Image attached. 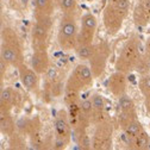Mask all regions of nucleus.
<instances>
[{
	"label": "nucleus",
	"mask_w": 150,
	"mask_h": 150,
	"mask_svg": "<svg viewBox=\"0 0 150 150\" xmlns=\"http://www.w3.org/2000/svg\"><path fill=\"white\" fill-rule=\"evenodd\" d=\"M126 73L116 70L111 74V76L107 81V89L115 98H120L122 96L126 94L127 91V78Z\"/></svg>",
	"instance_id": "nucleus-12"
},
{
	"label": "nucleus",
	"mask_w": 150,
	"mask_h": 150,
	"mask_svg": "<svg viewBox=\"0 0 150 150\" xmlns=\"http://www.w3.org/2000/svg\"><path fill=\"white\" fill-rule=\"evenodd\" d=\"M144 105H145V110H146V112L150 115V97L144 98Z\"/></svg>",
	"instance_id": "nucleus-27"
},
{
	"label": "nucleus",
	"mask_w": 150,
	"mask_h": 150,
	"mask_svg": "<svg viewBox=\"0 0 150 150\" xmlns=\"http://www.w3.org/2000/svg\"><path fill=\"white\" fill-rule=\"evenodd\" d=\"M51 28H52V17L35 18V24L31 30L32 50H48Z\"/></svg>",
	"instance_id": "nucleus-7"
},
{
	"label": "nucleus",
	"mask_w": 150,
	"mask_h": 150,
	"mask_svg": "<svg viewBox=\"0 0 150 150\" xmlns=\"http://www.w3.org/2000/svg\"><path fill=\"white\" fill-rule=\"evenodd\" d=\"M55 149H64L73 136V126L67 110H60L55 117Z\"/></svg>",
	"instance_id": "nucleus-8"
},
{
	"label": "nucleus",
	"mask_w": 150,
	"mask_h": 150,
	"mask_svg": "<svg viewBox=\"0 0 150 150\" xmlns=\"http://www.w3.org/2000/svg\"><path fill=\"white\" fill-rule=\"evenodd\" d=\"M56 5L61 10L62 14L64 13H76L78 0H55Z\"/></svg>",
	"instance_id": "nucleus-22"
},
{
	"label": "nucleus",
	"mask_w": 150,
	"mask_h": 150,
	"mask_svg": "<svg viewBox=\"0 0 150 150\" xmlns=\"http://www.w3.org/2000/svg\"><path fill=\"white\" fill-rule=\"evenodd\" d=\"M94 132L92 136V149L94 150H108L112 149L113 143V125L111 120L106 119L94 125Z\"/></svg>",
	"instance_id": "nucleus-10"
},
{
	"label": "nucleus",
	"mask_w": 150,
	"mask_h": 150,
	"mask_svg": "<svg viewBox=\"0 0 150 150\" xmlns=\"http://www.w3.org/2000/svg\"><path fill=\"white\" fill-rule=\"evenodd\" d=\"M17 101H18L17 92L12 87L1 86V91H0V107L12 110L17 105Z\"/></svg>",
	"instance_id": "nucleus-20"
},
{
	"label": "nucleus",
	"mask_w": 150,
	"mask_h": 150,
	"mask_svg": "<svg viewBox=\"0 0 150 150\" xmlns=\"http://www.w3.org/2000/svg\"><path fill=\"white\" fill-rule=\"evenodd\" d=\"M30 66L40 75H45L51 67L48 50H33L30 60Z\"/></svg>",
	"instance_id": "nucleus-13"
},
{
	"label": "nucleus",
	"mask_w": 150,
	"mask_h": 150,
	"mask_svg": "<svg viewBox=\"0 0 150 150\" xmlns=\"http://www.w3.org/2000/svg\"><path fill=\"white\" fill-rule=\"evenodd\" d=\"M138 88L144 98L150 97V73L145 75H141L138 80Z\"/></svg>",
	"instance_id": "nucleus-23"
},
{
	"label": "nucleus",
	"mask_w": 150,
	"mask_h": 150,
	"mask_svg": "<svg viewBox=\"0 0 150 150\" xmlns=\"http://www.w3.org/2000/svg\"><path fill=\"white\" fill-rule=\"evenodd\" d=\"M118 124H119V126H120V129L124 132L126 138L136 137L139 134H142L143 131H145L142 123L139 122L138 117H132V118L120 120V122H118Z\"/></svg>",
	"instance_id": "nucleus-17"
},
{
	"label": "nucleus",
	"mask_w": 150,
	"mask_h": 150,
	"mask_svg": "<svg viewBox=\"0 0 150 150\" xmlns=\"http://www.w3.org/2000/svg\"><path fill=\"white\" fill-rule=\"evenodd\" d=\"M98 28L97 17L87 12L81 17V25L79 29L78 42L74 48V52L80 60H87L92 54L93 47H94V37Z\"/></svg>",
	"instance_id": "nucleus-2"
},
{
	"label": "nucleus",
	"mask_w": 150,
	"mask_h": 150,
	"mask_svg": "<svg viewBox=\"0 0 150 150\" xmlns=\"http://www.w3.org/2000/svg\"><path fill=\"white\" fill-rule=\"evenodd\" d=\"M117 110H118V116H117L118 122L127 119V118H132V117H138L135 101L127 93L122 96L120 98H118Z\"/></svg>",
	"instance_id": "nucleus-14"
},
{
	"label": "nucleus",
	"mask_w": 150,
	"mask_h": 150,
	"mask_svg": "<svg viewBox=\"0 0 150 150\" xmlns=\"http://www.w3.org/2000/svg\"><path fill=\"white\" fill-rule=\"evenodd\" d=\"M0 57H3L11 67L19 68L24 62L23 45L19 36L11 26H4L1 30V45Z\"/></svg>",
	"instance_id": "nucleus-3"
},
{
	"label": "nucleus",
	"mask_w": 150,
	"mask_h": 150,
	"mask_svg": "<svg viewBox=\"0 0 150 150\" xmlns=\"http://www.w3.org/2000/svg\"><path fill=\"white\" fill-rule=\"evenodd\" d=\"M110 55H111V48L106 41H100L98 43H94L92 54L88 59V66L92 69L96 79H99L104 74L107 67Z\"/></svg>",
	"instance_id": "nucleus-9"
},
{
	"label": "nucleus",
	"mask_w": 150,
	"mask_h": 150,
	"mask_svg": "<svg viewBox=\"0 0 150 150\" xmlns=\"http://www.w3.org/2000/svg\"><path fill=\"white\" fill-rule=\"evenodd\" d=\"M55 0H32L33 18L52 17L55 10Z\"/></svg>",
	"instance_id": "nucleus-19"
},
{
	"label": "nucleus",
	"mask_w": 150,
	"mask_h": 150,
	"mask_svg": "<svg viewBox=\"0 0 150 150\" xmlns=\"http://www.w3.org/2000/svg\"><path fill=\"white\" fill-rule=\"evenodd\" d=\"M79 26L75 13L62 14L57 29V43L63 51H74L78 42Z\"/></svg>",
	"instance_id": "nucleus-5"
},
{
	"label": "nucleus",
	"mask_w": 150,
	"mask_h": 150,
	"mask_svg": "<svg viewBox=\"0 0 150 150\" xmlns=\"http://www.w3.org/2000/svg\"><path fill=\"white\" fill-rule=\"evenodd\" d=\"M135 70L137 73H139L141 75H145V74H149L150 73V59H148L146 56L143 54L141 60L138 61Z\"/></svg>",
	"instance_id": "nucleus-24"
},
{
	"label": "nucleus",
	"mask_w": 150,
	"mask_h": 150,
	"mask_svg": "<svg viewBox=\"0 0 150 150\" xmlns=\"http://www.w3.org/2000/svg\"><path fill=\"white\" fill-rule=\"evenodd\" d=\"M12 110L0 107V131L4 136L12 137L16 132V123L12 116Z\"/></svg>",
	"instance_id": "nucleus-18"
},
{
	"label": "nucleus",
	"mask_w": 150,
	"mask_h": 150,
	"mask_svg": "<svg viewBox=\"0 0 150 150\" xmlns=\"http://www.w3.org/2000/svg\"><path fill=\"white\" fill-rule=\"evenodd\" d=\"M10 67V64L3 59L0 57V79H1V81L4 80L5 75H6V71H7V68Z\"/></svg>",
	"instance_id": "nucleus-25"
},
{
	"label": "nucleus",
	"mask_w": 150,
	"mask_h": 150,
	"mask_svg": "<svg viewBox=\"0 0 150 150\" xmlns=\"http://www.w3.org/2000/svg\"><path fill=\"white\" fill-rule=\"evenodd\" d=\"M144 55L148 59H150V36L146 38L145 44H144Z\"/></svg>",
	"instance_id": "nucleus-26"
},
{
	"label": "nucleus",
	"mask_w": 150,
	"mask_h": 150,
	"mask_svg": "<svg viewBox=\"0 0 150 150\" xmlns=\"http://www.w3.org/2000/svg\"><path fill=\"white\" fill-rule=\"evenodd\" d=\"M132 19L136 26H146L150 24V0H137L132 12Z\"/></svg>",
	"instance_id": "nucleus-15"
},
{
	"label": "nucleus",
	"mask_w": 150,
	"mask_h": 150,
	"mask_svg": "<svg viewBox=\"0 0 150 150\" xmlns=\"http://www.w3.org/2000/svg\"><path fill=\"white\" fill-rule=\"evenodd\" d=\"M8 1H10L11 4H12V3H14V1H16V0H8Z\"/></svg>",
	"instance_id": "nucleus-28"
},
{
	"label": "nucleus",
	"mask_w": 150,
	"mask_h": 150,
	"mask_svg": "<svg viewBox=\"0 0 150 150\" xmlns=\"http://www.w3.org/2000/svg\"><path fill=\"white\" fill-rule=\"evenodd\" d=\"M94 79L96 78L93 75V71L89 68V66L85 63H79L70 71L64 83V91L81 94L82 92L87 91L93 86Z\"/></svg>",
	"instance_id": "nucleus-6"
},
{
	"label": "nucleus",
	"mask_w": 150,
	"mask_h": 150,
	"mask_svg": "<svg viewBox=\"0 0 150 150\" xmlns=\"http://www.w3.org/2000/svg\"><path fill=\"white\" fill-rule=\"evenodd\" d=\"M130 12V0H107L103 8V25L107 35H117Z\"/></svg>",
	"instance_id": "nucleus-1"
},
{
	"label": "nucleus",
	"mask_w": 150,
	"mask_h": 150,
	"mask_svg": "<svg viewBox=\"0 0 150 150\" xmlns=\"http://www.w3.org/2000/svg\"><path fill=\"white\" fill-rule=\"evenodd\" d=\"M126 139H127V146L130 149L142 150V149H146L150 145V137L146 131H143L142 134H139L136 137L126 138Z\"/></svg>",
	"instance_id": "nucleus-21"
},
{
	"label": "nucleus",
	"mask_w": 150,
	"mask_h": 150,
	"mask_svg": "<svg viewBox=\"0 0 150 150\" xmlns=\"http://www.w3.org/2000/svg\"><path fill=\"white\" fill-rule=\"evenodd\" d=\"M92 106H93V110H92V125H97L106 119L107 118V115H106V103H105V99L101 94L99 93H94L92 97Z\"/></svg>",
	"instance_id": "nucleus-16"
},
{
	"label": "nucleus",
	"mask_w": 150,
	"mask_h": 150,
	"mask_svg": "<svg viewBox=\"0 0 150 150\" xmlns=\"http://www.w3.org/2000/svg\"><path fill=\"white\" fill-rule=\"evenodd\" d=\"M142 49H141V41L137 35H131L125 41L123 47L120 48L117 60L115 63L116 70L123 73H131L135 70L138 61L142 57Z\"/></svg>",
	"instance_id": "nucleus-4"
},
{
	"label": "nucleus",
	"mask_w": 150,
	"mask_h": 150,
	"mask_svg": "<svg viewBox=\"0 0 150 150\" xmlns=\"http://www.w3.org/2000/svg\"><path fill=\"white\" fill-rule=\"evenodd\" d=\"M18 75H19L21 83L24 86L26 91L32 94H40L41 86H40V74L35 71L31 67L23 63L18 68Z\"/></svg>",
	"instance_id": "nucleus-11"
}]
</instances>
